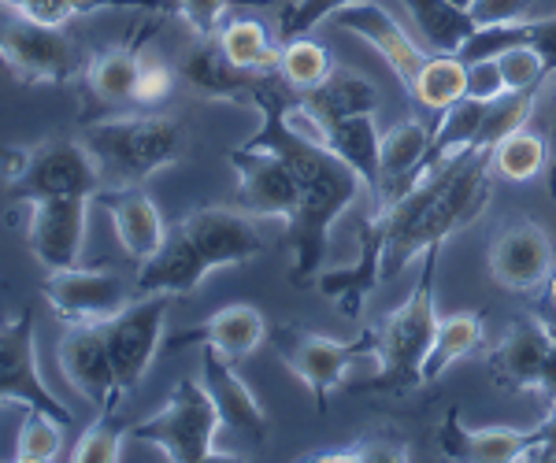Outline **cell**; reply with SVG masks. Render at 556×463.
<instances>
[{"instance_id":"cell-1","label":"cell","mask_w":556,"mask_h":463,"mask_svg":"<svg viewBox=\"0 0 556 463\" xmlns=\"http://www.w3.org/2000/svg\"><path fill=\"white\" fill-rule=\"evenodd\" d=\"M490 175L493 149L482 145L464 149L434 171H419L405 193L379 201V211L361 227V260L345 271L323 274L319 293L356 319L379 282L401 274L430 248H442L456 230L482 216L490 204Z\"/></svg>"},{"instance_id":"cell-2","label":"cell","mask_w":556,"mask_h":463,"mask_svg":"<svg viewBox=\"0 0 556 463\" xmlns=\"http://www.w3.org/2000/svg\"><path fill=\"white\" fill-rule=\"evenodd\" d=\"M290 93L293 89L278 78V70H271V75H249V82L238 93V104H249V108L260 112V130L245 145L275 153L298 178L301 208L293 222H286V245L293 253L290 279L298 286H308L312 279H319V267L327 260L330 230L353 208L367 182L330 145L304 138V133H298L286 123L282 112L293 101Z\"/></svg>"},{"instance_id":"cell-3","label":"cell","mask_w":556,"mask_h":463,"mask_svg":"<svg viewBox=\"0 0 556 463\" xmlns=\"http://www.w3.org/2000/svg\"><path fill=\"white\" fill-rule=\"evenodd\" d=\"M260 253H264V234L256 227V216L241 208H197L167 227L156 256L138 263L134 297H149V293L190 297L212 271L241 267Z\"/></svg>"},{"instance_id":"cell-4","label":"cell","mask_w":556,"mask_h":463,"mask_svg":"<svg viewBox=\"0 0 556 463\" xmlns=\"http://www.w3.org/2000/svg\"><path fill=\"white\" fill-rule=\"evenodd\" d=\"M438 256L442 248H430L427 267L412 293L393 311H386L375 326V378L364 382L371 394L405 397L424 386V360L438 334V308H434V279H438Z\"/></svg>"},{"instance_id":"cell-5","label":"cell","mask_w":556,"mask_h":463,"mask_svg":"<svg viewBox=\"0 0 556 463\" xmlns=\"http://www.w3.org/2000/svg\"><path fill=\"white\" fill-rule=\"evenodd\" d=\"M83 145L93 153L104 185H146L182 156L186 133L172 115H127L86 127Z\"/></svg>"},{"instance_id":"cell-6","label":"cell","mask_w":556,"mask_h":463,"mask_svg":"<svg viewBox=\"0 0 556 463\" xmlns=\"http://www.w3.org/2000/svg\"><path fill=\"white\" fill-rule=\"evenodd\" d=\"M219 430H223L219 408H215L212 394L204 389V382L182 378L160 412L127 426V438L156 445L172 463H204V460H219V452H215Z\"/></svg>"},{"instance_id":"cell-7","label":"cell","mask_w":556,"mask_h":463,"mask_svg":"<svg viewBox=\"0 0 556 463\" xmlns=\"http://www.w3.org/2000/svg\"><path fill=\"white\" fill-rule=\"evenodd\" d=\"M267 342L282 356L290 375L308 386L319 412H327V400L345 382L349 368H353L361 356H375V331L353 337V342H338V337L282 323V326H275V331H267Z\"/></svg>"},{"instance_id":"cell-8","label":"cell","mask_w":556,"mask_h":463,"mask_svg":"<svg viewBox=\"0 0 556 463\" xmlns=\"http://www.w3.org/2000/svg\"><path fill=\"white\" fill-rule=\"evenodd\" d=\"M0 60L15 70L23 82H49L60 86L75 75V44L64 34V26L30 20L12 8H0Z\"/></svg>"},{"instance_id":"cell-9","label":"cell","mask_w":556,"mask_h":463,"mask_svg":"<svg viewBox=\"0 0 556 463\" xmlns=\"http://www.w3.org/2000/svg\"><path fill=\"white\" fill-rule=\"evenodd\" d=\"M167 305H172L167 293H149V297H134L123 311L97 323L108 342V352H112L115 382H119L123 394L141 386L156 352L164 349Z\"/></svg>"},{"instance_id":"cell-10","label":"cell","mask_w":556,"mask_h":463,"mask_svg":"<svg viewBox=\"0 0 556 463\" xmlns=\"http://www.w3.org/2000/svg\"><path fill=\"white\" fill-rule=\"evenodd\" d=\"M0 404L38 408L56 415L60 423H75L71 408L45 386L38 371V334H34V308H23L12 323H0Z\"/></svg>"},{"instance_id":"cell-11","label":"cell","mask_w":556,"mask_h":463,"mask_svg":"<svg viewBox=\"0 0 556 463\" xmlns=\"http://www.w3.org/2000/svg\"><path fill=\"white\" fill-rule=\"evenodd\" d=\"M104 190L101 167L83 138H49L30 149V164L15 182L23 201L30 197H97Z\"/></svg>"},{"instance_id":"cell-12","label":"cell","mask_w":556,"mask_h":463,"mask_svg":"<svg viewBox=\"0 0 556 463\" xmlns=\"http://www.w3.org/2000/svg\"><path fill=\"white\" fill-rule=\"evenodd\" d=\"M89 204L93 197H30L26 211V242L45 271H64L83 260Z\"/></svg>"},{"instance_id":"cell-13","label":"cell","mask_w":556,"mask_h":463,"mask_svg":"<svg viewBox=\"0 0 556 463\" xmlns=\"http://www.w3.org/2000/svg\"><path fill=\"white\" fill-rule=\"evenodd\" d=\"M41 297L64 319L67 326L75 323H104L115 311H123L134 300V286L112 271L101 267H64V271H49L41 282Z\"/></svg>"},{"instance_id":"cell-14","label":"cell","mask_w":556,"mask_h":463,"mask_svg":"<svg viewBox=\"0 0 556 463\" xmlns=\"http://www.w3.org/2000/svg\"><path fill=\"white\" fill-rule=\"evenodd\" d=\"M230 167L238 171V208L256 219H282L293 222L301 208V190L290 167L275 153L241 141L227 153Z\"/></svg>"},{"instance_id":"cell-15","label":"cell","mask_w":556,"mask_h":463,"mask_svg":"<svg viewBox=\"0 0 556 463\" xmlns=\"http://www.w3.org/2000/svg\"><path fill=\"white\" fill-rule=\"evenodd\" d=\"M556 267L553 237L534 219H508L490 242V274L508 293H534Z\"/></svg>"},{"instance_id":"cell-16","label":"cell","mask_w":556,"mask_h":463,"mask_svg":"<svg viewBox=\"0 0 556 463\" xmlns=\"http://www.w3.org/2000/svg\"><path fill=\"white\" fill-rule=\"evenodd\" d=\"M556 323L542 316H516L486 356L490 382L505 394H534L542 363L553 349Z\"/></svg>"},{"instance_id":"cell-17","label":"cell","mask_w":556,"mask_h":463,"mask_svg":"<svg viewBox=\"0 0 556 463\" xmlns=\"http://www.w3.org/2000/svg\"><path fill=\"white\" fill-rule=\"evenodd\" d=\"M56 363L64 371V378L75 386L78 397H86L93 408L119 404L123 389L115 382L112 352L97 323H75L67 326V334L56 345Z\"/></svg>"},{"instance_id":"cell-18","label":"cell","mask_w":556,"mask_h":463,"mask_svg":"<svg viewBox=\"0 0 556 463\" xmlns=\"http://www.w3.org/2000/svg\"><path fill=\"white\" fill-rule=\"evenodd\" d=\"M334 23L371 44V49L386 60V67L397 75V82L412 89L419 67L427 64V52L408 38L405 26L393 20L382 4H375V0H356V4H349L334 15Z\"/></svg>"},{"instance_id":"cell-19","label":"cell","mask_w":556,"mask_h":463,"mask_svg":"<svg viewBox=\"0 0 556 463\" xmlns=\"http://www.w3.org/2000/svg\"><path fill=\"white\" fill-rule=\"evenodd\" d=\"M201 382L212 394L215 408H219L223 430L238 434L249 441H264L267 438V412L256 400V394L249 389V382L235 371V360L223 356L212 345H201Z\"/></svg>"},{"instance_id":"cell-20","label":"cell","mask_w":556,"mask_h":463,"mask_svg":"<svg viewBox=\"0 0 556 463\" xmlns=\"http://www.w3.org/2000/svg\"><path fill=\"white\" fill-rule=\"evenodd\" d=\"M93 204H101L108 211L115 237L127 248L130 260L146 263L149 256L160 253V245H164V237H167V222L160 216L156 201H152L141 185H104L93 197Z\"/></svg>"},{"instance_id":"cell-21","label":"cell","mask_w":556,"mask_h":463,"mask_svg":"<svg viewBox=\"0 0 556 463\" xmlns=\"http://www.w3.org/2000/svg\"><path fill=\"white\" fill-rule=\"evenodd\" d=\"M264 342H267V319L260 316V308L227 305L204 319V323H197L190 331L175 334L172 342H164V349L178 352V349H190V345H197V349L212 345V349H219L223 356H230V360H245V356H253Z\"/></svg>"},{"instance_id":"cell-22","label":"cell","mask_w":556,"mask_h":463,"mask_svg":"<svg viewBox=\"0 0 556 463\" xmlns=\"http://www.w3.org/2000/svg\"><path fill=\"white\" fill-rule=\"evenodd\" d=\"M542 423L538 426H486V430H475L464 426L460 415L450 412V420L442 426V449L453 460H468V463H523L527 449L538 441Z\"/></svg>"},{"instance_id":"cell-23","label":"cell","mask_w":556,"mask_h":463,"mask_svg":"<svg viewBox=\"0 0 556 463\" xmlns=\"http://www.w3.org/2000/svg\"><path fill=\"white\" fill-rule=\"evenodd\" d=\"M434 138V127H424L419 119H405L397 127H390L379 141V201H390L397 193H405L416 175L424 171V159Z\"/></svg>"},{"instance_id":"cell-24","label":"cell","mask_w":556,"mask_h":463,"mask_svg":"<svg viewBox=\"0 0 556 463\" xmlns=\"http://www.w3.org/2000/svg\"><path fill=\"white\" fill-rule=\"evenodd\" d=\"M301 101L330 127V123L349 119V115H375L382 104V93L371 78L361 75V70L334 67L327 82L316 86L312 93H301Z\"/></svg>"},{"instance_id":"cell-25","label":"cell","mask_w":556,"mask_h":463,"mask_svg":"<svg viewBox=\"0 0 556 463\" xmlns=\"http://www.w3.org/2000/svg\"><path fill=\"white\" fill-rule=\"evenodd\" d=\"M405 8L416 20L419 38L427 41L430 52H453L460 56L468 41L479 34V23L471 20L468 8L453 4V0H405Z\"/></svg>"},{"instance_id":"cell-26","label":"cell","mask_w":556,"mask_h":463,"mask_svg":"<svg viewBox=\"0 0 556 463\" xmlns=\"http://www.w3.org/2000/svg\"><path fill=\"white\" fill-rule=\"evenodd\" d=\"M486 342V323L479 311H453V316L438 319V334L424 360V386L438 382L453 363L468 360V356Z\"/></svg>"},{"instance_id":"cell-27","label":"cell","mask_w":556,"mask_h":463,"mask_svg":"<svg viewBox=\"0 0 556 463\" xmlns=\"http://www.w3.org/2000/svg\"><path fill=\"white\" fill-rule=\"evenodd\" d=\"M182 78L190 82L197 93L212 97V101H238L241 86L249 82L253 70H238L223 56V49L215 44V38H197L190 49V56L182 60Z\"/></svg>"},{"instance_id":"cell-28","label":"cell","mask_w":556,"mask_h":463,"mask_svg":"<svg viewBox=\"0 0 556 463\" xmlns=\"http://www.w3.org/2000/svg\"><path fill=\"white\" fill-rule=\"evenodd\" d=\"M215 44H219L223 56L238 70H253V75H271V70H278L282 41H271V34H267V26L260 20H249V15L227 20L219 26V34H215Z\"/></svg>"},{"instance_id":"cell-29","label":"cell","mask_w":556,"mask_h":463,"mask_svg":"<svg viewBox=\"0 0 556 463\" xmlns=\"http://www.w3.org/2000/svg\"><path fill=\"white\" fill-rule=\"evenodd\" d=\"M141 56H146V44H141V41L115 44V49H104L101 56H93L86 64V70H83L89 93H93L97 101H104V104L134 101Z\"/></svg>"},{"instance_id":"cell-30","label":"cell","mask_w":556,"mask_h":463,"mask_svg":"<svg viewBox=\"0 0 556 463\" xmlns=\"http://www.w3.org/2000/svg\"><path fill=\"white\" fill-rule=\"evenodd\" d=\"M408 93L416 97V104H424L427 112L442 115L445 108H453L456 101L468 97V60L453 56V52H434V56H427V64L419 67Z\"/></svg>"},{"instance_id":"cell-31","label":"cell","mask_w":556,"mask_h":463,"mask_svg":"<svg viewBox=\"0 0 556 463\" xmlns=\"http://www.w3.org/2000/svg\"><path fill=\"white\" fill-rule=\"evenodd\" d=\"M330 149L353 167L367 182V190L379 185V141L382 133L375 127V115H349V119L330 123Z\"/></svg>"},{"instance_id":"cell-32","label":"cell","mask_w":556,"mask_h":463,"mask_svg":"<svg viewBox=\"0 0 556 463\" xmlns=\"http://www.w3.org/2000/svg\"><path fill=\"white\" fill-rule=\"evenodd\" d=\"M0 8H12L30 20L64 26L75 15L89 12H119V8H138V12H175L172 0H0Z\"/></svg>"},{"instance_id":"cell-33","label":"cell","mask_w":556,"mask_h":463,"mask_svg":"<svg viewBox=\"0 0 556 463\" xmlns=\"http://www.w3.org/2000/svg\"><path fill=\"white\" fill-rule=\"evenodd\" d=\"M334 70V56H330L327 44L312 41L308 34L293 41H282L278 52V78L293 89V93H312L316 86H323Z\"/></svg>"},{"instance_id":"cell-34","label":"cell","mask_w":556,"mask_h":463,"mask_svg":"<svg viewBox=\"0 0 556 463\" xmlns=\"http://www.w3.org/2000/svg\"><path fill=\"white\" fill-rule=\"evenodd\" d=\"M549 164V149H545V138L531 127L508 133L497 149H493V171L508 182H534L538 175Z\"/></svg>"},{"instance_id":"cell-35","label":"cell","mask_w":556,"mask_h":463,"mask_svg":"<svg viewBox=\"0 0 556 463\" xmlns=\"http://www.w3.org/2000/svg\"><path fill=\"white\" fill-rule=\"evenodd\" d=\"M64 426L56 415L38 412V408H26V420L20 426V438H15V460L20 463H49L60 456L64 449Z\"/></svg>"},{"instance_id":"cell-36","label":"cell","mask_w":556,"mask_h":463,"mask_svg":"<svg viewBox=\"0 0 556 463\" xmlns=\"http://www.w3.org/2000/svg\"><path fill=\"white\" fill-rule=\"evenodd\" d=\"M123 441H127V426L115 423V404L101 408V420L89 423L83 438L75 441L67 460L75 463H115L123 460Z\"/></svg>"},{"instance_id":"cell-37","label":"cell","mask_w":556,"mask_h":463,"mask_svg":"<svg viewBox=\"0 0 556 463\" xmlns=\"http://www.w3.org/2000/svg\"><path fill=\"white\" fill-rule=\"evenodd\" d=\"M501 64V75H505L508 93H519V89H534L549 70V56L542 52V44L534 41H516L505 44L501 52H493Z\"/></svg>"},{"instance_id":"cell-38","label":"cell","mask_w":556,"mask_h":463,"mask_svg":"<svg viewBox=\"0 0 556 463\" xmlns=\"http://www.w3.org/2000/svg\"><path fill=\"white\" fill-rule=\"evenodd\" d=\"M349 4H356V0H293V4H286L282 15H278V41L304 38V34H312L319 23L334 20Z\"/></svg>"},{"instance_id":"cell-39","label":"cell","mask_w":556,"mask_h":463,"mask_svg":"<svg viewBox=\"0 0 556 463\" xmlns=\"http://www.w3.org/2000/svg\"><path fill=\"white\" fill-rule=\"evenodd\" d=\"M527 127L545 138V149H549L545 171H549V190L556 197V67L545 70V78L534 86V112H531V123H527Z\"/></svg>"},{"instance_id":"cell-40","label":"cell","mask_w":556,"mask_h":463,"mask_svg":"<svg viewBox=\"0 0 556 463\" xmlns=\"http://www.w3.org/2000/svg\"><path fill=\"white\" fill-rule=\"evenodd\" d=\"M175 89V67L167 64V60L160 56H141V67H138V86H134V101L146 104V108H152V104L167 101Z\"/></svg>"},{"instance_id":"cell-41","label":"cell","mask_w":556,"mask_h":463,"mask_svg":"<svg viewBox=\"0 0 556 463\" xmlns=\"http://www.w3.org/2000/svg\"><path fill=\"white\" fill-rule=\"evenodd\" d=\"M172 4L197 38H215L219 26L230 20V4L235 0H172Z\"/></svg>"},{"instance_id":"cell-42","label":"cell","mask_w":556,"mask_h":463,"mask_svg":"<svg viewBox=\"0 0 556 463\" xmlns=\"http://www.w3.org/2000/svg\"><path fill=\"white\" fill-rule=\"evenodd\" d=\"M312 460L323 463H353V460H408V445L401 441H382V438H364L356 445H345V449H330V452H316Z\"/></svg>"},{"instance_id":"cell-43","label":"cell","mask_w":556,"mask_h":463,"mask_svg":"<svg viewBox=\"0 0 556 463\" xmlns=\"http://www.w3.org/2000/svg\"><path fill=\"white\" fill-rule=\"evenodd\" d=\"M505 93H508V86H505V75H501L497 56L468 60V97H475V101H497V97H505Z\"/></svg>"},{"instance_id":"cell-44","label":"cell","mask_w":556,"mask_h":463,"mask_svg":"<svg viewBox=\"0 0 556 463\" xmlns=\"http://www.w3.org/2000/svg\"><path fill=\"white\" fill-rule=\"evenodd\" d=\"M527 8H531V0H471L468 12L479 23V30H486V26H508L527 20Z\"/></svg>"},{"instance_id":"cell-45","label":"cell","mask_w":556,"mask_h":463,"mask_svg":"<svg viewBox=\"0 0 556 463\" xmlns=\"http://www.w3.org/2000/svg\"><path fill=\"white\" fill-rule=\"evenodd\" d=\"M26 164H30V149H8V153H0V178L8 185H15L23 178Z\"/></svg>"},{"instance_id":"cell-46","label":"cell","mask_w":556,"mask_h":463,"mask_svg":"<svg viewBox=\"0 0 556 463\" xmlns=\"http://www.w3.org/2000/svg\"><path fill=\"white\" fill-rule=\"evenodd\" d=\"M534 394L542 397L549 408H556V337H553L549 356H545V363H542V375H538V389H534Z\"/></svg>"},{"instance_id":"cell-47","label":"cell","mask_w":556,"mask_h":463,"mask_svg":"<svg viewBox=\"0 0 556 463\" xmlns=\"http://www.w3.org/2000/svg\"><path fill=\"white\" fill-rule=\"evenodd\" d=\"M545 286H549L545 293H549V300H553V308H556V267H553V274H549V282H545Z\"/></svg>"},{"instance_id":"cell-48","label":"cell","mask_w":556,"mask_h":463,"mask_svg":"<svg viewBox=\"0 0 556 463\" xmlns=\"http://www.w3.org/2000/svg\"><path fill=\"white\" fill-rule=\"evenodd\" d=\"M453 4H460V8H468V4H471V0H453Z\"/></svg>"}]
</instances>
